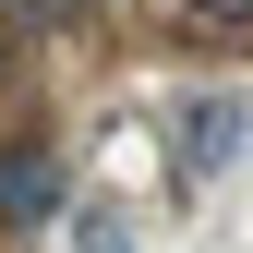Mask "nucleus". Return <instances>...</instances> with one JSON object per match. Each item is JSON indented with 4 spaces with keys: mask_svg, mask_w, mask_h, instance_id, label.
<instances>
[{
    "mask_svg": "<svg viewBox=\"0 0 253 253\" xmlns=\"http://www.w3.org/2000/svg\"><path fill=\"white\" fill-rule=\"evenodd\" d=\"M241 157V97H193L181 109V181H217Z\"/></svg>",
    "mask_w": 253,
    "mask_h": 253,
    "instance_id": "obj_2",
    "label": "nucleus"
},
{
    "mask_svg": "<svg viewBox=\"0 0 253 253\" xmlns=\"http://www.w3.org/2000/svg\"><path fill=\"white\" fill-rule=\"evenodd\" d=\"M193 12H205V24H253V0H193Z\"/></svg>",
    "mask_w": 253,
    "mask_h": 253,
    "instance_id": "obj_5",
    "label": "nucleus"
},
{
    "mask_svg": "<svg viewBox=\"0 0 253 253\" xmlns=\"http://www.w3.org/2000/svg\"><path fill=\"white\" fill-rule=\"evenodd\" d=\"M73 253H133V241H121V217H84V229H73Z\"/></svg>",
    "mask_w": 253,
    "mask_h": 253,
    "instance_id": "obj_4",
    "label": "nucleus"
},
{
    "mask_svg": "<svg viewBox=\"0 0 253 253\" xmlns=\"http://www.w3.org/2000/svg\"><path fill=\"white\" fill-rule=\"evenodd\" d=\"M84 0H0V37H73Z\"/></svg>",
    "mask_w": 253,
    "mask_h": 253,
    "instance_id": "obj_3",
    "label": "nucleus"
},
{
    "mask_svg": "<svg viewBox=\"0 0 253 253\" xmlns=\"http://www.w3.org/2000/svg\"><path fill=\"white\" fill-rule=\"evenodd\" d=\"M60 205V157L48 145H0V229H37Z\"/></svg>",
    "mask_w": 253,
    "mask_h": 253,
    "instance_id": "obj_1",
    "label": "nucleus"
}]
</instances>
